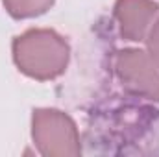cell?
<instances>
[{
    "instance_id": "cell-1",
    "label": "cell",
    "mask_w": 159,
    "mask_h": 157,
    "mask_svg": "<svg viewBox=\"0 0 159 157\" xmlns=\"http://www.w3.org/2000/svg\"><path fill=\"white\" fill-rule=\"evenodd\" d=\"M70 59V46L57 32L32 28L13 41V61L28 78L48 81L61 76Z\"/></svg>"
},
{
    "instance_id": "cell-2",
    "label": "cell",
    "mask_w": 159,
    "mask_h": 157,
    "mask_svg": "<svg viewBox=\"0 0 159 157\" xmlns=\"http://www.w3.org/2000/svg\"><path fill=\"white\" fill-rule=\"evenodd\" d=\"M32 139L46 157H76L81 154L78 126L59 109L39 107L32 113Z\"/></svg>"
},
{
    "instance_id": "cell-3",
    "label": "cell",
    "mask_w": 159,
    "mask_h": 157,
    "mask_svg": "<svg viewBox=\"0 0 159 157\" xmlns=\"http://www.w3.org/2000/svg\"><path fill=\"white\" fill-rule=\"evenodd\" d=\"M115 74L126 92L159 102V67L144 50H119L115 56Z\"/></svg>"
},
{
    "instance_id": "cell-4",
    "label": "cell",
    "mask_w": 159,
    "mask_h": 157,
    "mask_svg": "<svg viewBox=\"0 0 159 157\" xmlns=\"http://www.w3.org/2000/svg\"><path fill=\"white\" fill-rule=\"evenodd\" d=\"M157 11L159 4L154 0H117L115 20L120 37L135 43L144 41Z\"/></svg>"
},
{
    "instance_id": "cell-5",
    "label": "cell",
    "mask_w": 159,
    "mask_h": 157,
    "mask_svg": "<svg viewBox=\"0 0 159 157\" xmlns=\"http://www.w3.org/2000/svg\"><path fill=\"white\" fill-rule=\"evenodd\" d=\"M2 2L6 11L13 19L24 20V19H34L46 13L56 0H2Z\"/></svg>"
},
{
    "instance_id": "cell-6",
    "label": "cell",
    "mask_w": 159,
    "mask_h": 157,
    "mask_svg": "<svg viewBox=\"0 0 159 157\" xmlns=\"http://www.w3.org/2000/svg\"><path fill=\"white\" fill-rule=\"evenodd\" d=\"M144 41L148 43V50H150L152 59L156 61V65L159 67V19L152 24V28L148 30V35H146Z\"/></svg>"
}]
</instances>
